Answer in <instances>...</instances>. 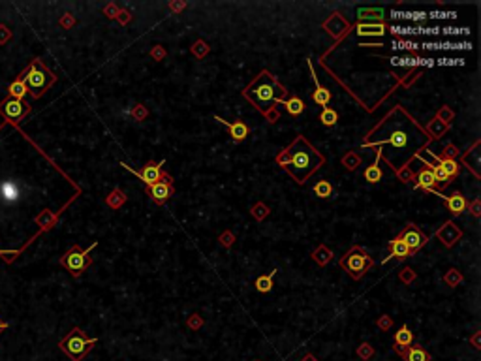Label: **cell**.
Masks as SVG:
<instances>
[{
    "label": "cell",
    "instance_id": "1",
    "mask_svg": "<svg viewBox=\"0 0 481 361\" xmlns=\"http://www.w3.org/2000/svg\"><path fill=\"white\" fill-rule=\"evenodd\" d=\"M425 130L410 117L402 106H395L393 111L383 119L382 122L368 134V139L363 143V149L389 145L391 151L395 149V156L391 158V170H401L404 166H410L414 154L428 145V137H425Z\"/></svg>",
    "mask_w": 481,
    "mask_h": 361
},
{
    "label": "cell",
    "instance_id": "2",
    "mask_svg": "<svg viewBox=\"0 0 481 361\" xmlns=\"http://www.w3.org/2000/svg\"><path fill=\"white\" fill-rule=\"evenodd\" d=\"M276 164L288 172L297 184H304L325 164V156L304 135H297L292 143L278 153Z\"/></svg>",
    "mask_w": 481,
    "mask_h": 361
},
{
    "label": "cell",
    "instance_id": "3",
    "mask_svg": "<svg viewBox=\"0 0 481 361\" xmlns=\"http://www.w3.org/2000/svg\"><path fill=\"white\" fill-rule=\"evenodd\" d=\"M240 94L252 104V108L258 109L259 113L267 119V122L273 124L280 119L278 106H282V102L290 96V90L286 89L284 85L278 81V77L273 75L269 70H261L242 89Z\"/></svg>",
    "mask_w": 481,
    "mask_h": 361
},
{
    "label": "cell",
    "instance_id": "4",
    "mask_svg": "<svg viewBox=\"0 0 481 361\" xmlns=\"http://www.w3.org/2000/svg\"><path fill=\"white\" fill-rule=\"evenodd\" d=\"M23 77H25L27 89L32 98H40L45 90L51 89L57 81V75L42 62V59H34L32 64L23 70Z\"/></svg>",
    "mask_w": 481,
    "mask_h": 361
},
{
    "label": "cell",
    "instance_id": "5",
    "mask_svg": "<svg viewBox=\"0 0 481 361\" xmlns=\"http://www.w3.org/2000/svg\"><path fill=\"white\" fill-rule=\"evenodd\" d=\"M98 343L96 337H87L85 331L81 327H73L70 333L64 337L59 343V348L62 350L71 361H83L85 356L94 348V344Z\"/></svg>",
    "mask_w": 481,
    "mask_h": 361
},
{
    "label": "cell",
    "instance_id": "6",
    "mask_svg": "<svg viewBox=\"0 0 481 361\" xmlns=\"http://www.w3.org/2000/svg\"><path fill=\"white\" fill-rule=\"evenodd\" d=\"M340 267L346 271L354 280L363 279L368 271L374 267V260L368 256L365 248L359 244H354L342 258H340Z\"/></svg>",
    "mask_w": 481,
    "mask_h": 361
},
{
    "label": "cell",
    "instance_id": "7",
    "mask_svg": "<svg viewBox=\"0 0 481 361\" xmlns=\"http://www.w3.org/2000/svg\"><path fill=\"white\" fill-rule=\"evenodd\" d=\"M98 246V241H92V244L90 246H87V248H81L79 244H73V246H70L66 252H64V256L60 258V265H62L66 271H70L71 277H81L85 271L90 267V263H92V250Z\"/></svg>",
    "mask_w": 481,
    "mask_h": 361
},
{
    "label": "cell",
    "instance_id": "8",
    "mask_svg": "<svg viewBox=\"0 0 481 361\" xmlns=\"http://www.w3.org/2000/svg\"><path fill=\"white\" fill-rule=\"evenodd\" d=\"M399 237H401L402 241L406 243V246L410 248L412 256H414L416 252H419L428 241V235L423 234V232L419 230V226H416L414 222H408V224L404 226L402 232L399 234Z\"/></svg>",
    "mask_w": 481,
    "mask_h": 361
},
{
    "label": "cell",
    "instance_id": "9",
    "mask_svg": "<svg viewBox=\"0 0 481 361\" xmlns=\"http://www.w3.org/2000/svg\"><path fill=\"white\" fill-rule=\"evenodd\" d=\"M147 194H149V198H151L156 205L168 203V199L175 194V188H173V177L168 175V173H164L162 180H158V182L152 184V186H147Z\"/></svg>",
    "mask_w": 481,
    "mask_h": 361
},
{
    "label": "cell",
    "instance_id": "10",
    "mask_svg": "<svg viewBox=\"0 0 481 361\" xmlns=\"http://www.w3.org/2000/svg\"><path fill=\"white\" fill-rule=\"evenodd\" d=\"M164 162L166 160H160V162H147L145 166H143L141 170H132L130 166H126V164H120L124 170H128L130 173H134V175H137L139 179L145 182V186H152V184H156L158 180H162V177H164V172H162V166H164Z\"/></svg>",
    "mask_w": 481,
    "mask_h": 361
},
{
    "label": "cell",
    "instance_id": "11",
    "mask_svg": "<svg viewBox=\"0 0 481 361\" xmlns=\"http://www.w3.org/2000/svg\"><path fill=\"white\" fill-rule=\"evenodd\" d=\"M0 113L8 119V120H11L13 124H17L21 119H25V115L30 113V106H28L27 102H19V100L8 98L4 100V102H0Z\"/></svg>",
    "mask_w": 481,
    "mask_h": 361
},
{
    "label": "cell",
    "instance_id": "12",
    "mask_svg": "<svg viewBox=\"0 0 481 361\" xmlns=\"http://www.w3.org/2000/svg\"><path fill=\"white\" fill-rule=\"evenodd\" d=\"M414 184L418 190H423V192H432L440 196V192L436 188V180H434V175H432V170L430 166H421L418 173H414Z\"/></svg>",
    "mask_w": 481,
    "mask_h": 361
},
{
    "label": "cell",
    "instance_id": "13",
    "mask_svg": "<svg viewBox=\"0 0 481 361\" xmlns=\"http://www.w3.org/2000/svg\"><path fill=\"white\" fill-rule=\"evenodd\" d=\"M214 120H218L220 124H224V126L228 128V132H230V135H232V139L235 143H242L250 135L248 124H244L242 120H226V119L218 117V115H214Z\"/></svg>",
    "mask_w": 481,
    "mask_h": 361
},
{
    "label": "cell",
    "instance_id": "14",
    "mask_svg": "<svg viewBox=\"0 0 481 361\" xmlns=\"http://www.w3.org/2000/svg\"><path fill=\"white\" fill-rule=\"evenodd\" d=\"M323 28H325L333 38L340 40V38L344 36L348 30L352 28V25L340 15L339 11H335V13H331V17L327 19V21H323Z\"/></svg>",
    "mask_w": 481,
    "mask_h": 361
},
{
    "label": "cell",
    "instance_id": "15",
    "mask_svg": "<svg viewBox=\"0 0 481 361\" xmlns=\"http://www.w3.org/2000/svg\"><path fill=\"white\" fill-rule=\"evenodd\" d=\"M414 339H416V335L408 327V324H402L399 327V331H395V337H393V350L399 356H402L408 350V346L414 343Z\"/></svg>",
    "mask_w": 481,
    "mask_h": 361
},
{
    "label": "cell",
    "instance_id": "16",
    "mask_svg": "<svg viewBox=\"0 0 481 361\" xmlns=\"http://www.w3.org/2000/svg\"><path fill=\"white\" fill-rule=\"evenodd\" d=\"M436 237L446 244L447 248H451V246L463 237V230H461L457 224H453V220H447L446 224L436 232Z\"/></svg>",
    "mask_w": 481,
    "mask_h": 361
},
{
    "label": "cell",
    "instance_id": "17",
    "mask_svg": "<svg viewBox=\"0 0 481 361\" xmlns=\"http://www.w3.org/2000/svg\"><path fill=\"white\" fill-rule=\"evenodd\" d=\"M387 248H389V256H387L382 263L389 262V260H393V258H395V260H399V262H404L406 258H410V256H412L410 248L406 246V243L402 241L399 235H397V237H393L391 241H389Z\"/></svg>",
    "mask_w": 481,
    "mask_h": 361
},
{
    "label": "cell",
    "instance_id": "18",
    "mask_svg": "<svg viewBox=\"0 0 481 361\" xmlns=\"http://www.w3.org/2000/svg\"><path fill=\"white\" fill-rule=\"evenodd\" d=\"M438 198H442L444 201H446L447 211H449L453 217H461L464 211H466V207H468V201H466V198H464L459 190H457V192H453L451 196H444V194H440Z\"/></svg>",
    "mask_w": 481,
    "mask_h": 361
},
{
    "label": "cell",
    "instance_id": "19",
    "mask_svg": "<svg viewBox=\"0 0 481 361\" xmlns=\"http://www.w3.org/2000/svg\"><path fill=\"white\" fill-rule=\"evenodd\" d=\"M356 32L359 36H380L382 38L387 32V25L385 23H357Z\"/></svg>",
    "mask_w": 481,
    "mask_h": 361
},
{
    "label": "cell",
    "instance_id": "20",
    "mask_svg": "<svg viewBox=\"0 0 481 361\" xmlns=\"http://www.w3.org/2000/svg\"><path fill=\"white\" fill-rule=\"evenodd\" d=\"M308 68H310L312 75H314V83H316V90L312 92V100L318 104V106H321V108H325L327 104L331 102V90L325 89V87H321L320 81H318V75L314 73V66H312V62L308 60Z\"/></svg>",
    "mask_w": 481,
    "mask_h": 361
},
{
    "label": "cell",
    "instance_id": "21",
    "mask_svg": "<svg viewBox=\"0 0 481 361\" xmlns=\"http://www.w3.org/2000/svg\"><path fill=\"white\" fill-rule=\"evenodd\" d=\"M438 158V166L444 170V173H446L447 177H449V180L455 179V177H459V173H461V164H459V160H455V158H449V156H446V154H436Z\"/></svg>",
    "mask_w": 481,
    "mask_h": 361
},
{
    "label": "cell",
    "instance_id": "22",
    "mask_svg": "<svg viewBox=\"0 0 481 361\" xmlns=\"http://www.w3.org/2000/svg\"><path fill=\"white\" fill-rule=\"evenodd\" d=\"M357 19L359 23H385V11L382 8H359Z\"/></svg>",
    "mask_w": 481,
    "mask_h": 361
},
{
    "label": "cell",
    "instance_id": "23",
    "mask_svg": "<svg viewBox=\"0 0 481 361\" xmlns=\"http://www.w3.org/2000/svg\"><path fill=\"white\" fill-rule=\"evenodd\" d=\"M380 158H382V153H380V149H378L376 160L370 164V166H366L365 172H363V177H365V180L368 182V184H376V182L382 180L383 173H382V168H380Z\"/></svg>",
    "mask_w": 481,
    "mask_h": 361
},
{
    "label": "cell",
    "instance_id": "24",
    "mask_svg": "<svg viewBox=\"0 0 481 361\" xmlns=\"http://www.w3.org/2000/svg\"><path fill=\"white\" fill-rule=\"evenodd\" d=\"M401 358L404 361H432L430 354L418 343H412L410 346H408V350L402 354Z\"/></svg>",
    "mask_w": 481,
    "mask_h": 361
},
{
    "label": "cell",
    "instance_id": "25",
    "mask_svg": "<svg viewBox=\"0 0 481 361\" xmlns=\"http://www.w3.org/2000/svg\"><path fill=\"white\" fill-rule=\"evenodd\" d=\"M282 106H284V109L288 111V115H292V117H299L304 109H306L304 100L301 98V96H297V94H290V96L282 102Z\"/></svg>",
    "mask_w": 481,
    "mask_h": 361
},
{
    "label": "cell",
    "instance_id": "26",
    "mask_svg": "<svg viewBox=\"0 0 481 361\" xmlns=\"http://www.w3.org/2000/svg\"><path fill=\"white\" fill-rule=\"evenodd\" d=\"M8 92L11 98L19 100V102H23V98L28 94L27 83H25V77H23V72H21V75H19L15 81H11L8 85Z\"/></svg>",
    "mask_w": 481,
    "mask_h": 361
},
{
    "label": "cell",
    "instance_id": "27",
    "mask_svg": "<svg viewBox=\"0 0 481 361\" xmlns=\"http://www.w3.org/2000/svg\"><path fill=\"white\" fill-rule=\"evenodd\" d=\"M275 275H276V271L273 269L271 273H267V275H259L258 279H256L254 286H256V290H258L259 294H269V292L273 290V286H275V282H273Z\"/></svg>",
    "mask_w": 481,
    "mask_h": 361
},
{
    "label": "cell",
    "instance_id": "28",
    "mask_svg": "<svg viewBox=\"0 0 481 361\" xmlns=\"http://www.w3.org/2000/svg\"><path fill=\"white\" fill-rule=\"evenodd\" d=\"M36 224L40 226L42 230H51L55 224H57V215H55L53 211H49V209H44L38 217L34 218Z\"/></svg>",
    "mask_w": 481,
    "mask_h": 361
},
{
    "label": "cell",
    "instance_id": "29",
    "mask_svg": "<svg viewBox=\"0 0 481 361\" xmlns=\"http://www.w3.org/2000/svg\"><path fill=\"white\" fill-rule=\"evenodd\" d=\"M312 260L318 263V265H321V267H323V265H327V263L333 260V252H331L325 244H320V246H318V248L312 252Z\"/></svg>",
    "mask_w": 481,
    "mask_h": 361
},
{
    "label": "cell",
    "instance_id": "30",
    "mask_svg": "<svg viewBox=\"0 0 481 361\" xmlns=\"http://www.w3.org/2000/svg\"><path fill=\"white\" fill-rule=\"evenodd\" d=\"M312 190H314V194H316L320 199H327V198H331V196L335 194V188H333V184H331L327 179L318 180V182L314 184V188H312Z\"/></svg>",
    "mask_w": 481,
    "mask_h": 361
},
{
    "label": "cell",
    "instance_id": "31",
    "mask_svg": "<svg viewBox=\"0 0 481 361\" xmlns=\"http://www.w3.org/2000/svg\"><path fill=\"white\" fill-rule=\"evenodd\" d=\"M447 128H449V126H447V124H444L442 120H438V119L434 117V120H432V122H430V124H428L427 128H425V134H427V135H428V139L432 141V139H438L440 135H442V134H444V132H446Z\"/></svg>",
    "mask_w": 481,
    "mask_h": 361
},
{
    "label": "cell",
    "instance_id": "32",
    "mask_svg": "<svg viewBox=\"0 0 481 361\" xmlns=\"http://www.w3.org/2000/svg\"><path fill=\"white\" fill-rule=\"evenodd\" d=\"M320 120L323 126H327V128L335 126V124L339 122V113H337L333 108H329V106H325V108H321Z\"/></svg>",
    "mask_w": 481,
    "mask_h": 361
},
{
    "label": "cell",
    "instance_id": "33",
    "mask_svg": "<svg viewBox=\"0 0 481 361\" xmlns=\"http://www.w3.org/2000/svg\"><path fill=\"white\" fill-rule=\"evenodd\" d=\"M106 203H107V207H111V209L122 207V203H126V194L120 188H115L106 198Z\"/></svg>",
    "mask_w": 481,
    "mask_h": 361
},
{
    "label": "cell",
    "instance_id": "34",
    "mask_svg": "<svg viewBox=\"0 0 481 361\" xmlns=\"http://www.w3.org/2000/svg\"><path fill=\"white\" fill-rule=\"evenodd\" d=\"M342 166L346 170H350V172H356L357 168L361 166V156L357 153H354V151H348V154L342 156Z\"/></svg>",
    "mask_w": 481,
    "mask_h": 361
},
{
    "label": "cell",
    "instance_id": "35",
    "mask_svg": "<svg viewBox=\"0 0 481 361\" xmlns=\"http://www.w3.org/2000/svg\"><path fill=\"white\" fill-rule=\"evenodd\" d=\"M250 213H252V217L256 218V220H263V218L269 217V207L263 203V201H258L256 205H252V209H250Z\"/></svg>",
    "mask_w": 481,
    "mask_h": 361
},
{
    "label": "cell",
    "instance_id": "36",
    "mask_svg": "<svg viewBox=\"0 0 481 361\" xmlns=\"http://www.w3.org/2000/svg\"><path fill=\"white\" fill-rule=\"evenodd\" d=\"M444 280H446L447 286L455 288V286H459V284L463 282V275H461V271L459 269H449L446 275H444Z\"/></svg>",
    "mask_w": 481,
    "mask_h": 361
},
{
    "label": "cell",
    "instance_id": "37",
    "mask_svg": "<svg viewBox=\"0 0 481 361\" xmlns=\"http://www.w3.org/2000/svg\"><path fill=\"white\" fill-rule=\"evenodd\" d=\"M209 51H211V49H209V45H207L203 40H197L196 44L192 45V55H194V57H197V59H203Z\"/></svg>",
    "mask_w": 481,
    "mask_h": 361
},
{
    "label": "cell",
    "instance_id": "38",
    "mask_svg": "<svg viewBox=\"0 0 481 361\" xmlns=\"http://www.w3.org/2000/svg\"><path fill=\"white\" fill-rule=\"evenodd\" d=\"M357 356H359L363 361L370 360V358L374 356V348H372L368 343H361L359 346H357Z\"/></svg>",
    "mask_w": 481,
    "mask_h": 361
},
{
    "label": "cell",
    "instance_id": "39",
    "mask_svg": "<svg viewBox=\"0 0 481 361\" xmlns=\"http://www.w3.org/2000/svg\"><path fill=\"white\" fill-rule=\"evenodd\" d=\"M453 117H455V113L449 108H447V106H444V108H442L436 113V119H438V120H442V122H444V124H447V126H449V122L453 120Z\"/></svg>",
    "mask_w": 481,
    "mask_h": 361
},
{
    "label": "cell",
    "instance_id": "40",
    "mask_svg": "<svg viewBox=\"0 0 481 361\" xmlns=\"http://www.w3.org/2000/svg\"><path fill=\"white\" fill-rule=\"evenodd\" d=\"M397 177L402 180V182H410V180H414V173H412L410 166H404V168H401V170H397Z\"/></svg>",
    "mask_w": 481,
    "mask_h": 361
},
{
    "label": "cell",
    "instance_id": "41",
    "mask_svg": "<svg viewBox=\"0 0 481 361\" xmlns=\"http://www.w3.org/2000/svg\"><path fill=\"white\" fill-rule=\"evenodd\" d=\"M376 325L382 329V331H389L393 327V320H391V316H387V314H383V316H380L378 320H376Z\"/></svg>",
    "mask_w": 481,
    "mask_h": 361
},
{
    "label": "cell",
    "instance_id": "42",
    "mask_svg": "<svg viewBox=\"0 0 481 361\" xmlns=\"http://www.w3.org/2000/svg\"><path fill=\"white\" fill-rule=\"evenodd\" d=\"M186 325L190 327V329H194V331H197L201 325H203V318L199 314H190V318H188Z\"/></svg>",
    "mask_w": 481,
    "mask_h": 361
},
{
    "label": "cell",
    "instance_id": "43",
    "mask_svg": "<svg viewBox=\"0 0 481 361\" xmlns=\"http://www.w3.org/2000/svg\"><path fill=\"white\" fill-rule=\"evenodd\" d=\"M233 241H235V235H233L232 232H224V234L220 235V244L226 246V248H230V246L233 244Z\"/></svg>",
    "mask_w": 481,
    "mask_h": 361
},
{
    "label": "cell",
    "instance_id": "44",
    "mask_svg": "<svg viewBox=\"0 0 481 361\" xmlns=\"http://www.w3.org/2000/svg\"><path fill=\"white\" fill-rule=\"evenodd\" d=\"M23 252V250H0V256L4 258V262H8V263H11L15 258H17L19 254Z\"/></svg>",
    "mask_w": 481,
    "mask_h": 361
},
{
    "label": "cell",
    "instance_id": "45",
    "mask_svg": "<svg viewBox=\"0 0 481 361\" xmlns=\"http://www.w3.org/2000/svg\"><path fill=\"white\" fill-rule=\"evenodd\" d=\"M9 40H11V30L6 25H0V45L8 44Z\"/></svg>",
    "mask_w": 481,
    "mask_h": 361
},
{
    "label": "cell",
    "instance_id": "46",
    "mask_svg": "<svg viewBox=\"0 0 481 361\" xmlns=\"http://www.w3.org/2000/svg\"><path fill=\"white\" fill-rule=\"evenodd\" d=\"M416 279V273H414V269H410V267H406V269L401 271V280L404 282V284H410L412 280Z\"/></svg>",
    "mask_w": 481,
    "mask_h": 361
},
{
    "label": "cell",
    "instance_id": "47",
    "mask_svg": "<svg viewBox=\"0 0 481 361\" xmlns=\"http://www.w3.org/2000/svg\"><path fill=\"white\" fill-rule=\"evenodd\" d=\"M132 115H134V119H137V120H143V119L147 117V109L143 108L141 104H137V106L132 109Z\"/></svg>",
    "mask_w": 481,
    "mask_h": 361
},
{
    "label": "cell",
    "instance_id": "48",
    "mask_svg": "<svg viewBox=\"0 0 481 361\" xmlns=\"http://www.w3.org/2000/svg\"><path fill=\"white\" fill-rule=\"evenodd\" d=\"M59 25H60L62 28H70V27H73V25H75V19L71 17L70 13H64L62 19L59 21Z\"/></svg>",
    "mask_w": 481,
    "mask_h": 361
},
{
    "label": "cell",
    "instance_id": "49",
    "mask_svg": "<svg viewBox=\"0 0 481 361\" xmlns=\"http://www.w3.org/2000/svg\"><path fill=\"white\" fill-rule=\"evenodd\" d=\"M151 57L154 59V60H162V59L166 57V49H164L162 45H156V47L151 51Z\"/></svg>",
    "mask_w": 481,
    "mask_h": 361
},
{
    "label": "cell",
    "instance_id": "50",
    "mask_svg": "<svg viewBox=\"0 0 481 361\" xmlns=\"http://www.w3.org/2000/svg\"><path fill=\"white\" fill-rule=\"evenodd\" d=\"M442 154H446V156H449V158H455L457 160V156H459V149L455 147V145H446V149L442 151Z\"/></svg>",
    "mask_w": 481,
    "mask_h": 361
},
{
    "label": "cell",
    "instance_id": "51",
    "mask_svg": "<svg viewBox=\"0 0 481 361\" xmlns=\"http://www.w3.org/2000/svg\"><path fill=\"white\" fill-rule=\"evenodd\" d=\"M119 11H120V9L117 8L115 4H109L107 8H104V13H106V15H107V17H109V19H117V15H119Z\"/></svg>",
    "mask_w": 481,
    "mask_h": 361
},
{
    "label": "cell",
    "instance_id": "52",
    "mask_svg": "<svg viewBox=\"0 0 481 361\" xmlns=\"http://www.w3.org/2000/svg\"><path fill=\"white\" fill-rule=\"evenodd\" d=\"M117 19H119L122 25H126V23H130V21H132V15H130V11H128V9H120V11H119V15H117Z\"/></svg>",
    "mask_w": 481,
    "mask_h": 361
},
{
    "label": "cell",
    "instance_id": "53",
    "mask_svg": "<svg viewBox=\"0 0 481 361\" xmlns=\"http://www.w3.org/2000/svg\"><path fill=\"white\" fill-rule=\"evenodd\" d=\"M470 213L474 217H480V199H474V203L470 205Z\"/></svg>",
    "mask_w": 481,
    "mask_h": 361
},
{
    "label": "cell",
    "instance_id": "54",
    "mask_svg": "<svg viewBox=\"0 0 481 361\" xmlns=\"http://www.w3.org/2000/svg\"><path fill=\"white\" fill-rule=\"evenodd\" d=\"M470 343L474 344V348H476V350H480V348H481V346H480V331H476V333H474V337L470 339Z\"/></svg>",
    "mask_w": 481,
    "mask_h": 361
},
{
    "label": "cell",
    "instance_id": "55",
    "mask_svg": "<svg viewBox=\"0 0 481 361\" xmlns=\"http://www.w3.org/2000/svg\"><path fill=\"white\" fill-rule=\"evenodd\" d=\"M8 327H9V324H8V322H4V320H2V318H0V333H2V331H6V329H8Z\"/></svg>",
    "mask_w": 481,
    "mask_h": 361
},
{
    "label": "cell",
    "instance_id": "56",
    "mask_svg": "<svg viewBox=\"0 0 481 361\" xmlns=\"http://www.w3.org/2000/svg\"><path fill=\"white\" fill-rule=\"evenodd\" d=\"M301 361H320V360H316V358H314L312 354H304L303 360H301Z\"/></svg>",
    "mask_w": 481,
    "mask_h": 361
},
{
    "label": "cell",
    "instance_id": "57",
    "mask_svg": "<svg viewBox=\"0 0 481 361\" xmlns=\"http://www.w3.org/2000/svg\"><path fill=\"white\" fill-rule=\"evenodd\" d=\"M184 6H186V4H171V9H175V11H177V9H182Z\"/></svg>",
    "mask_w": 481,
    "mask_h": 361
}]
</instances>
